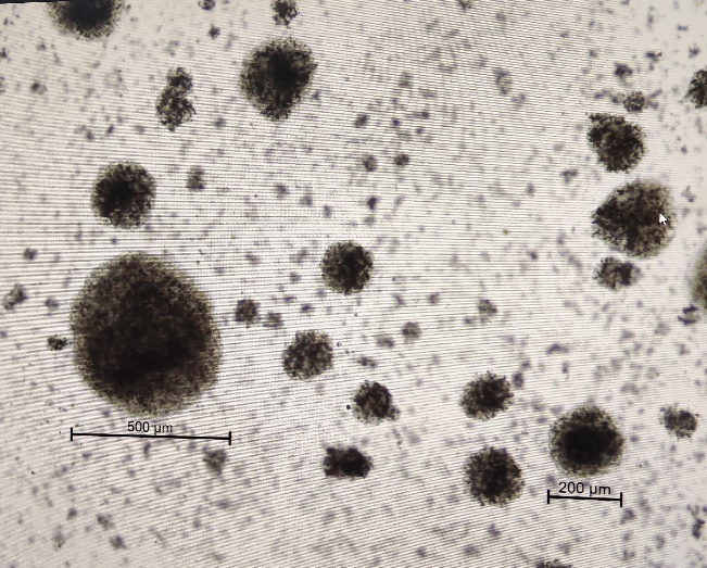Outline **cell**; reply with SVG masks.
<instances>
[{"mask_svg": "<svg viewBox=\"0 0 707 568\" xmlns=\"http://www.w3.org/2000/svg\"><path fill=\"white\" fill-rule=\"evenodd\" d=\"M75 363L88 386L131 413L166 415L216 381L220 342L206 295L153 255L97 269L71 312Z\"/></svg>", "mask_w": 707, "mask_h": 568, "instance_id": "obj_1", "label": "cell"}, {"mask_svg": "<svg viewBox=\"0 0 707 568\" xmlns=\"http://www.w3.org/2000/svg\"><path fill=\"white\" fill-rule=\"evenodd\" d=\"M676 212L667 187L637 180L616 189L592 216L597 238L631 257L657 255L674 231Z\"/></svg>", "mask_w": 707, "mask_h": 568, "instance_id": "obj_2", "label": "cell"}, {"mask_svg": "<svg viewBox=\"0 0 707 568\" xmlns=\"http://www.w3.org/2000/svg\"><path fill=\"white\" fill-rule=\"evenodd\" d=\"M316 70L310 48L293 38L270 40L243 63L240 88L266 118L286 119L307 90Z\"/></svg>", "mask_w": 707, "mask_h": 568, "instance_id": "obj_3", "label": "cell"}, {"mask_svg": "<svg viewBox=\"0 0 707 568\" xmlns=\"http://www.w3.org/2000/svg\"><path fill=\"white\" fill-rule=\"evenodd\" d=\"M626 439L614 418L595 405L573 408L550 428V455L564 474L577 478L603 475L621 462Z\"/></svg>", "mask_w": 707, "mask_h": 568, "instance_id": "obj_4", "label": "cell"}, {"mask_svg": "<svg viewBox=\"0 0 707 568\" xmlns=\"http://www.w3.org/2000/svg\"><path fill=\"white\" fill-rule=\"evenodd\" d=\"M154 197V180L143 167L135 163H117L98 177L91 204L105 223L134 228L149 217Z\"/></svg>", "mask_w": 707, "mask_h": 568, "instance_id": "obj_5", "label": "cell"}, {"mask_svg": "<svg viewBox=\"0 0 707 568\" xmlns=\"http://www.w3.org/2000/svg\"><path fill=\"white\" fill-rule=\"evenodd\" d=\"M464 485L468 495L483 506H505L517 500L525 488L521 468L505 449L487 446L464 464Z\"/></svg>", "mask_w": 707, "mask_h": 568, "instance_id": "obj_6", "label": "cell"}, {"mask_svg": "<svg viewBox=\"0 0 707 568\" xmlns=\"http://www.w3.org/2000/svg\"><path fill=\"white\" fill-rule=\"evenodd\" d=\"M588 140L608 172L634 168L645 151L641 129L623 117L608 114L591 116Z\"/></svg>", "mask_w": 707, "mask_h": 568, "instance_id": "obj_7", "label": "cell"}, {"mask_svg": "<svg viewBox=\"0 0 707 568\" xmlns=\"http://www.w3.org/2000/svg\"><path fill=\"white\" fill-rule=\"evenodd\" d=\"M321 278L332 291L351 295L365 289L371 279L374 261L361 244L342 241L330 245L320 262Z\"/></svg>", "mask_w": 707, "mask_h": 568, "instance_id": "obj_8", "label": "cell"}, {"mask_svg": "<svg viewBox=\"0 0 707 568\" xmlns=\"http://www.w3.org/2000/svg\"><path fill=\"white\" fill-rule=\"evenodd\" d=\"M53 23L63 31L84 38L108 35L124 9L119 1H67L47 3Z\"/></svg>", "mask_w": 707, "mask_h": 568, "instance_id": "obj_9", "label": "cell"}, {"mask_svg": "<svg viewBox=\"0 0 707 568\" xmlns=\"http://www.w3.org/2000/svg\"><path fill=\"white\" fill-rule=\"evenodd\" d=\"M333 346L330 338L316 330L298 333L282 353L286 374L296 380L316 378L333 365Z\"/></svg>", "mask_w": 707, "mask_h": 568, "instance_id": "obj_10", "label": "cell"}, {"mask_svg": "<svg viewBox=\"0 0 707 568\" xmlns=\"http://www.w3.org/2000/svg\"><path fill=\"white\" fill-rule=\"evenodd\" d=\"M514 399L512 384L505 377L485 373L465 386L459 406L471 419L489 420L507 411Z\"/></svg>", "mask_w": 707, "mask_h": 568, "instance_id": "obj_11", "label": "cell"}, {"mask_svg": "<svg viewBox=\"0 0 707 568\" xmlns=\"http://www.w3.org/2000/svg\"><path fill=\"white\" fill-rule=\"evenodd\" d=\"M351 408L354 417L366 425H379L399 414L392 394L377 381H366L355 391Z\"/></svg>", "mask_w": 707, "mask_h": 568, "instance_id": "obj_12", "label": "cell"}, {"mask_svg": "<svg viewBox=\"0 0 707 568\" xmlns=\"http://www.w3.org/2000/svg\"><path fill=\"white\" fill-rule=\"evenodd\" d=\"M321 466L327 478L357 480L370 474L374 462L356 447L330 446L326 450Z\"/></svg>", "mask_w": 707, "mask_h": 568, "instance_id": "obj_13", "label": "cell"}, {"mask_svg": "<svg viewBox=\"0 0 707 568\" xmlns=\"http://www.w3.org/2000/svg\"><path fill=\"white\" fill-rule=\"evenodd\" d=\"M664 424L669 431L680 438L690 437L697 426V421L691 413L672 407L664 414Z\"/></svg>", "mask_w": 707, "mask_h": 568, "instance_id": "obj_14", "label": "cell"}]
</instances>
